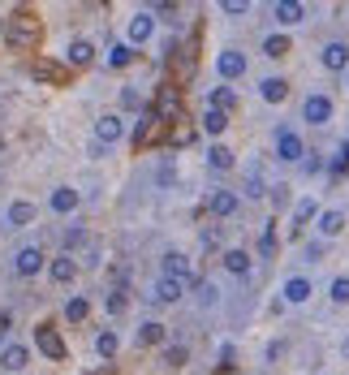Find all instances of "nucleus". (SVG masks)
I'll use <instances>...</instances> for the list:
<instances>
[{"label": "nucleus", "instance_id": "1", "mask_svg": "<svg viewBox=\"0 0 349 375\" xmlns=\"http://www.w3.org/2000/svg\"><path fill=\"white\" fill-rule=\"evenodd\" d=\"M125 138V117L121 112H104L100 121H95V142L100 147H117Z\"/></svg>", "mask_w": 349, "mask_h": 375}, {"label": "nucleus", "instance_id": "2", "mask_svg": "<svg viewBox=\"0 0 349 375\" xmlns=\"http://www.w3.org/2000/svg\"><path fill=\"white\" fill-rule=\"evenodd\" d=\"M35 216H39V207L30 203V199H13V203L5 207V229H9V233H18V229H26V224L35 220Z\"/></svg>", "mask_w": 349, "mask_h": 375}, {"label": "nucleus", "instance_id": "3", "mask_svg": "<svg viewBox=\"0 0 349 375\" xmlns=\"http://www.w3.org/2000/svg\"><path fill=\"white\" fill-rule=\"evenodd\" d=\"M35 345L43 350V358H52V363L65 358V341H60V332L52 328V323H39V328H35Z\"/></svg>", "mask_w": 349, "mask_h": 375}, {"label": "nucleus", "instance_id": "4", "mask_svg": "<svg viewBox=\"0 0 349 375\" xmlns=\"http://www.w3.org/2000/svg\"><path fill=\"white\" fill-rule=\"evenodd\" d=\"M276 156L284 160V164H297V160H306V142L293 134V129H280L276 134Z\"/></svg>", "mask_w": 349, "mask_h": 375}, {"label": "nucleus", "instance_id": "5", "mask_svg": "<svg viewBox=\"0 0 349 375\" xmlns=\"http://www.w3.org/2000/svg\"><path fill=\"white\" fill-rule=\"evenodd\" d=\"M332 112H337V108H332L328 95H306V104H302V121H306V125H328V121H332Z\"/></svg>", "mask_w": 349, "mask_h": 375}, {"label": "nucleus", "instance_id": "6", "mask_svg": "<svg viewBox=\"0 0 349 375\" xmlns=\"http://www.w3.org/2000/svg\"><path fill=\"white\" fill-rule=\"evenodd\" d=\"M216 74L225 78V83H237V78L246 74V56L237 52V47H225V52L216 56Z\"/></svg>", "mask_w": 349, "mask_h": 375}, {"label": "nucleus", "instance_id": "7", "mask_svg": "<svg viewBox=\"0 0 349 375\" xmlns=\"http://www.w3.org/2000/svg\"><path fill=\"white\" fill-rule=\"evenodd\" d=\"M43 264H47V259H43L39 246H22L18 255H13V272H18V276H39Z\"/></svg>", "mask_w": 349, "mask_h": 375}, {"label": "nucleus", "instance_id": "8", "mask_svg": "<svg viewBox=\"0 0 349 375\" xmlns=\"http://www.w3.org/2000/svg\"><path fill=\"white\" fill-rule=\"evenodd\" d=\"M160 268H164V276H172V281H194V268H190V255H181V250H168L164 259H160Z\"/></svg>", "mask_w": 349, "mask_h": 375}, {"label": "nucleus", "instance_id": "9", "mask_svg": "<svg viewBox=\"0 0 349 375\" xmlns=\"http://www.w3.org/2000/svg\"><path fill=\"white\" fill-rule=\"evenodd\" d=\"M26 363H30V350L22 345V341H9V345L0 350V367H5V375H22Z\"/></svg>", "mask_w": 349, "mask_h": 375}, {"label": "nucleus", "instance_id": "10", "mask_svg": "<svg viewBox=\"0 0 349 375\" xmlns=\"http://www.w3.org/2000/svg\"><path fill=\"white\" fill-rule=\"evenodd\" d=\"M125 35H130V39H125V43H147L151 35H155V13H147V9H142V13H134V18H130V30H125Z\"/></svg>", "mask_w": 349, "mask_h": 375}, {"label": "nucleus", "instance_id": "11", "mask_svg": "<svg viewBox=\"0 0 349 375\" xmlns=\"http://www.w3.org/2000/svg\"><path fill=\"white\" fill-rule=\"evenodd\" d=\"M272 18L280 26H302L306 22V5H297V0H276V5H272Z\"/></svg>", "mask_w": 349, "mask_h": 375}, {"label": "nucleus", "instance_id": "12", "mask_svg": "<svg viewBox=\"0 0 349 375\" xmlns=\"http://www.w3.org/2000/svg\"><path fill=\"white\" fill-rule=\"evenodd\" d=\"M78 203H82V199H78L74 186H56L52 194H47V207H52L56 216H69V211H78Z\"/></svg>", "mask_w": 349, "mask_h": 375}, {"label": "nucleus", "instance_id": "13", "mask_svg": "<svg viewBox=\"0 0 349 375\" xmlns=\"http://www.w3.org/2000/svg\"><path fill=\"white\" fill-rule=\"evenodd\" d=\"M185 281H172V276H160V281H155V293H151V298L155 302H164V306H172V302H181L185 298Z\"/></svg>", "mask_w": 349, "mask_h": 375}, {"label": "nucleus", "instance_id": "14", "mask_svg": "<svg viewBox=\"0 0 349 375\" xmlns=\"http://www.w3.org/2000/svg\"><path fill=\"white\" fill-rule=\"evenodd\" d=\"M311 293H315L311 276H289V281H284V302H289V306H302V302H311Z\"/></svg>", "mask_w": 349, "mask_h": 375}, {"label": "nucleus", "instance_id": "15", "mask_svg": "<svg viewBox=\"0 0 349 375\" xmlns=\"http://www.w3.org/2000/svg\"><path fill=\"white\" fill-rule=\"evenodd\" d=\"M47 276H52L56 285H74V276H78V259H74V255H56L52 264H47Z\"/></svg>", "mask_w": 349, "mask_h": 375}, {"label": "nucleus", "instance_id": "16", "mask_svg": "<svg viewBox=\"0 0 349 375\" xmlns=\"http://www.w3.org/2000/svg\"><path fill=\"white\" fill-rule=\"evenodd\" d=\"M237 203H242V199H237V194H233V190H212V199H207V207H212V216H220V220H229V216H233V211H237Z\"/></svg>", "mask_w": 349, "mask_h": 375}, {"label": "nucleus", "instance_id": "17", "mask_svg": "<svg viewBox=\"0 0 349 375\" xmlns=\"http://www.w3.org/2000/svg\"><path fill=\"white\" fill-rule=\"evenodd\" d=\"M319 61H324V69H332V74H341L345 65H349V47L337 39V43H324V52H319Z\"/></svg>", "mask_w": 349, "mask_h": 375}, {"label": "nucleus", "instance_id": "18", "mask_svg": "<svg viewBox=\"0 0 349 375\" xmlns=\"http://www.w3.org/2000/svg\"><path fill=\"white\" fill-rule=\"evenodd\" d=\"M315 229H319L324 237H337V233L345 229V211H341V207H328V211H319V216H315Z\"/></svg>", "mask_w": 349, "mask_h": 375}, {"label": "nucleus", "instance_id": "19", "mask_svg": "<svg viewBox=\"0 0 349 375\" xmlns=\"http://www.w3.org/2000/svg\"><path fill=\"white\" fill-rule=\"evenodd\" d=\"M220 264H225L229 276H250V264H255V259H250L246 250H225V255H220Z\"/></svg>", "mask_w": 349, "mask_h": 375}, {"label": "nucleus", "instance_id": "20", "mask_svg": "<svg viewBox=\"0 0 349 375\" xmlns=\"http://www.w3.org/2000/svg\"><path fill=\"white\" fill-rule=\"evenodd\" d=\"M259 95H263L267 104H280L284 95H289V83H284V78H276V74H272V78H263V83H259Z\"/></svg>", "mask_w": 349, "mask_h": 375}, {"label": "nucleus", "instance_id": "21", "mask_svg": "<svg viewBox=\"0 0 349 375\" xmlns=\"http://www.w3.org/2000/svg\"><path fill=\"white\" fill-rule=\"evenodd\" d=\"M65 56H69V65H78V69H82V65L95 61V43H91V39H74Z\"/></svg>", "mask_w": 349, "mask_h": 375}, {"label": "nucleus", "instance_id": "22", "mask_svg": "<svg viewBox=\"0 0 349 375\" xmlns=\"http://www.w3.org/2000/svg\"><path fill=\"white\" fill-rule=\"evenodd\" d=\"M87 315H91V302L82 298V293H74V298L65 302V319H69V323H82Z\"/></svg>", "mask_w": 349, "mask_h": 375}, {"label": "nucleus", "instance_id": "23", "mask_svg": "<svg viewBox=\"0 0 349 375\" xmlns=\"http://www.w3.org/2000/svg\"><path fill=\"white\" fill-rule=\"evenodd\" d=\"M104 61H108V69H121V65H130V61H134V47H130V43H113Z\"/></svg>", "mask_w": 349, "mask_h": 375}, {"label": "nucleus", "instance_id": "24", "mask_svg": "<svg viewBox=\"0 0 349 375\" xmlns=\"http://www.w3.org/2000/svg\"><path fill=\"white\" fill-rule=\"evenodd\" d=\"M203 129L220 138V134L229 129V112H216V108H207V112H203Z\"/></svg>", "mask_w": 349, "mask_h": 375}, {"label": "nucleus", "instance_id": "25", "mask_svg": "<svg viewBox=\"0 0 349 375\" xmlns=\"http://www.w3.org/2000/svg\"><path fill=\"white\" fill-rule=\"evenodd\" d=\"M315 216H319V203H315V199H302V203H297V207H293V233H297V229H302V224H306V220H315Z\"/></svg>", "mask_w": 349, "mask_h": 375}, {"label": "nucleus", "instance_id": "26", "mask_svg": "<svg viewBox=\"0 0 349 375\" xmlns=\"http://www.w3.org/2000/svg\"><path fill=\"white\" fill-rule=\"evenodd\" d=\"M138 341H142V345H164V323L147 319V323L138 328Z\"/></svg>", "mask_w": 349, "mask_h": 375}, {"label": "nucleus", "instance_id": "27", "mask_svg": "<svg viewBox=\"0 0 349 375\" xmlns=\"http://www.w3.org/2000/svg\"><path fill=\"white\" fill-rule=\"evenodd\" d=\"M233 100H237V95H233V87H216V91L207 95V108H216V112H229V108H233Z\"/></svg>", "mask_w": 349, "mask_h": 375}, {"label": "nucleus", "instance_id": "28", "mask_svg": "<svg viewBox=\"0 0 349 375\" xmlns=\"http://www.w3.org/2000/svg\"><path fill=\"white\" fill-rule=\"evenodd\" d=\"M207 164H212L216 173L233 169V151H229V147H212V151H207Z\"/></svg>", "mask_w": 349, "mask_h": 375}, {"label": "nucleus", "instance_id": "29", "mask_svg": "<svg viewBox=\"0 0 349 375\" xmlns=\"http://www.w3.org/2000/svg\"><path fill=\"white\" fill-rule=\"evenodd\" d=\"M117 345H121L117 332H100V336H95V354H100V358H113V354H117Z\"/></svg>", "mask_w": 349, "mask_h": 375}, {"label": "nucleus", "instance_id": "30", "mask_svg": "<svg viewBox=\"0 0 349 375\" xmlns=\"http://www.w3.org/2000/svg\"><path fill=\"white\" fill-rule=\"evenodd\" d=\"M284 52H289V39H284V35H267V39H263V56L276 61V56H284Z\"/></svg>", "mask_w": 349, "mask_h": 375}, {"label": "nucleus", "instance_id": "31", "mask_svg": "<svg viewBox=\"0 0 349 375\" xmlns=\"http://www.w3.org/2000/svg\"><path fill=\"white\" fill-rule=\"evenodd\" d=\"M104 306H108V315H121L125 306H130V298H125V289H108V298H104Z\"/></svg>", "mask_w": 349, "mask_h": 375}, {"label": "nucleus", "instance_id": "32", "mask_svg": "<svg viewBox=\"0 0 349 375\" xmlns=\"http://www.w3.org/2000/svg\"><path fill=\"white\" fill-rule=\"evenodd\" d=\"M35 39V26H9V47H26Z\"/></svg>", "mask_w": 349, "mask_h": 375}, {"label": "nucleus", "instance_id": "33", "mask_svg": "<svg viewBox=\"0 0 349 375\" xmlns=\"http://www.w3.org/2000/svg\"><path fill=\"white\" fill-rule=\"evenodd\" d=\"M328 293H332V302H337V306H349V276H337Z\"/></svg>", "mask_w": 349, "mask_h": 375}, {"label": "nucleus", "instance_id": "34", "mask_svg": "<svg viewBox=\"0 0 349 375\" xmlns=\"http://www.w3.org/2000/svg\"><path fill=\"white\" fill-rule=\"evenodd\" d=\"M220 302V289L212 281H199V306H216Z\"/></svg>", "mask_w": 349, "mask_h": 375}, {"label": "nucleus", "instance_id": "35", "mask_svg": "<svg viewBox=\"0 0 349 375\" xmlns=\"http://www.w3.org/2000/svg\"><path fill=\"white\" fill-rule=\"evenodd\" d=\"M220 13L225 18H242V13H250V5L246 0H220Z\"/></svg>", "mask_w": 349, "mask_h": 375}, {"label": "nucleus", "instance_id": "36", "mask_svg": "<svg viewBox=\"0 0 349 375\" xmlns=\"http://www.w3.org/2000/svg\"><path fill=\"white\" fill-rule=\"evenodd\" d=\"M185 358H190L185 345H168V350H164V363H168V367H185Z\"/></svg>", "mask_w": 349, "mask_h": 375}, {"label": "nucleus", "instance_id": "37", "mask_svg": "<svg viewBox=\"0 0 349 375\" xmlns=\"http://www.w3.org/2000/svg\"><path fill=\"white\" fill-rule=\"evenodd\" d=\"M246 194H250V199H263V182H259V169H250V173H246Z\"/></svg>", "mask_w": 349, "mask_h": 375}, {"label": "nucleus", "instance_id": "38", "mask_svg": "<svg viewBox=\"0 0 349 375\" xmlns=\"http://www.w3.org/2000/svg\"><path fill=\"white\" fill-rule=\"evenodd\" d=\"M276 250V237H272V224H263V233H259V255H272Z\"/></svg>", "mask_w": 349, "mask_h": 375}, {"label": "nucleus", "instance_id": "39", "mask_svg": "<svg viewBox=\"0 0 349 375\" xmlns=\"http://www.w3.org/2000/svg\"><path fill=\"white\" fill-rule=\"evenodd\" d=\"M121 108H142V95H138L134 87H125V91H121Z\"/></svg>", "mask_w": 349, "mask_h": 375}, {"label": "nucleus", "instance_id": "40", "mask_svg": "<svg viewBox=\"0 0 349 375\" xmlns=\"http://www.w3.org/2000/svg\"><path fill=\"white\" fill-rule=\"evenodd\" d=\"M280 354H284V341H272V345H267V354H263V363H276Z\"/></svg>", "mask_w": 349, "mask_h": 375}, {"label": "nucleus", "instance_id": "41", "mask_svg": "<svg viewBox=\"0 0 349 375\" xmlns=\"http://www.w3.org/2000/svg\"><path fill=\"white\" fill-rule=\"evenodd\" d=\"M233 358H237V350L225 341V345H220V367H233Z\"/></svg>", "mask_w": 349, "mask_h": 375}, {"label": "nucleus", "instance_id": "42", "mask_svg": "<svg viewBox=\"0 0 349 375\" xmlns=\"http://www.w3.org/2000/svg\"><path fill=\"white\" fill-rule=\"evenodd\" d=\"M82 242H87L82 229H69V233H65V246H82Z\"/></svg>", "mask_w": 349, "mask_h": 375}, {"label": "nucleus", "instance_id": "43", "mask_svg": "<svg viewBox=\"0 0 349 375\" xmlns=\"http://www.w3.org/2000/svg\"><path fill=\"white\" fill-rule=\"evenodd\" d=\"M82 264H87V268H100V246H91V250H87V259H82Z\"/></svg>", "mask_w": 349, "mask_h": 375}, {"label": "nucleus", "instance_id": "44", "mask_svg": "<svg viewBox=\"0 0 349 375\" xmlns=\"http://www.w3.org/2000/svg\"><path fill=\"white\" fill-rule=\"evenodd\" d=\"M95 375H108V371H95Z\"/></svg>", "mask_w": 349, "mask_h": 375}, {"label": "nucleus", "instance_id": "45", "mask_svg": "<svg viewBox=\"0 0 349 375\" xmlns=\"http://www.w3.org/2000/svg\"><path fill=\"white\" fill-rule=\"evenodd\" d=\"M345 354H349V341H345Z\"/></svg>", "mask_w": 349, "mask_h": 375}]
</instances>
